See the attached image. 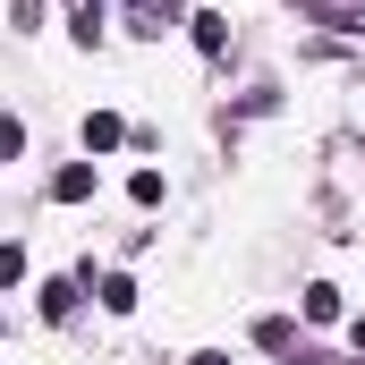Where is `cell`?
<instances>
[{
    "label": "cell",
    "instance_id": "obj_9",
    "mask_svg": "<svg viewBox=\"0 0 365 365\" xmlns=\"http://www.w3.org/2000/svg\"><path fill=\"white\" fill-rule=\"evenodd\" d=\"M128 195H136V204H162L170 187H162V170H136V179H128Z\"/></svg>",
    "mask_w": 365,
    "mask_h": 365
},
{
    "label": "cell",
    "instance_id": "obj_11",
    "mask_svg": "<svg viewBox=\"0 0 365 365\" xmlns=\"http://www.w3.org/2000/svg\"><path fill=\"white\" fill-rule=\"evenodd\" d=\"M187 365H230V357H221V349H204V357H187Z\"/></svg>",
    "mask_w": 365,
    "mask_h": 365
},
{
    "label": "cell",
    "instance_id": "obj_6",
    "mask_svg": "<svg viewBox=\"0 0 365 365\" xmlns=\"http://www.w3.org/2000/svg\"><path fill=\"white\" fill-rule=\"evenodd\" d=\"M119 136H128V128H119V110H93V119H86V145H93V153H110Z\"/></svg>",
    "mask_w": 365,
    "mask_h": 365
},
{
    "label": "cell",
    "instance_id": "obj_2",
    "mask_svg": "<svg viewBox=\"0 0 365 365\" xmlns=\"http://www.w3.org/2000/svg\"><path fill=\"white\" fill-rule=\"evenodd\" d=\"M128 26H136V34H170L179 9H170V0H128Z\"/></svg>",
    "mask_w": 365,
    "mask_h": 365
},
{
    "label": "cell",
    "instance_id": "obj_10",
    "mask_svg": "<svg viewBox=\"0 0 365 365\" xmlns=\"http://www.w3.org/2000/svg\"><path fill=\"white\" fill-rule=\"evenodd\" d=\"M17 145H26V128H17V119H0V162H9Z\"/></svg>",
    "mask_w": 365,
    "mask_h": 365
},
{
    "label": "cell",
    "instance_id": "obj_3",
    "mask_svg": "<svg viewBox=\"0 0 365 365\" xmlns=\"http://www.w3.org/2000/svg\"><path fill=\"white\" fill-rule=\"evenodd\" d=\"M93 195V162H68L60 179H51V204H86Z\"/></svg>",
    "mask_w": 365,
    "mask_h": 365
},
{
    "label": "cell",
    "instance_id": "obj_5",
    "mask_svg": "<svg viewBox=\"0 0 365 365\" xmlns=\"http://www.w3.org/2000/svg\"><path fill=\"white\" fill-rule=\"evenodd\" d=\"M306 323H340V289H331V280L306 289Z\"/></svg>",
    "mask_w": 365,
    "mask_h": 365
},
{
    "label": "cell",
    "instance_id": "obj_1",
    "mask_svg": "<svg viewBox=\"0 0 365 365\" xmlns=\"http://www.w3.org/2000/svg\"><path fill=\"white\" fill-rule=\"evenodd\" d=\"M187 26H195V51H204V60H221V51H230V17H221V9H195Z\"/></svg>",
    "mask_w": 365,
    "mask_h": 365
},
{
    "label": "cell",
    "instance_id": "obj_8",
    "mask_svg": "<svg viewBox=\"0 0 365 365\" xmlns=\"http://www.w3.org/2000/svg\"><path fill=\"white\" fill-rule=\"evenodd\" d=\"M17 280H26V247H17V238H0V289H17Z\"/></svg>",
    "mask_w": 365,
    "mask_h": 365
},
{
    "label": "cell",
    "instance_id": "obj_7",
    "mask_svg": "<svg viewBox=\"0 0 365 365\" xmlns=\"http://www.w3.org/2000/svg\"><path fill=\"white\" fill-rule=\"evenodd\" d=\"M102 306H110V314H128V306H136V280L110 272V280H102Z\"/></svg>",
    "mask_w": 365,
    "mask_h": 365
},
{
    "label": "cell",
    "instance_id": "obj_4",
    "mask_svg": "<svg viewBox=\"0 0 365 365\" xmlns=\"http://www.w3.org/2000/svg\"><path fill=\"white\" fill-rule=\"evenodd\" d=\"M68 306H77V280H43V323H68Z\"/></svg>",
    "mask_w": 365,
    "mask_h": 365
}]
</instances>
